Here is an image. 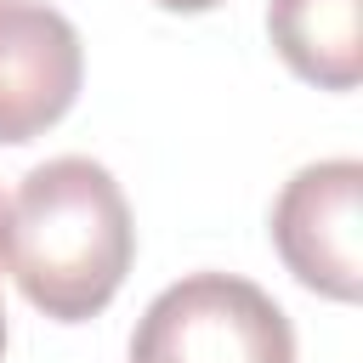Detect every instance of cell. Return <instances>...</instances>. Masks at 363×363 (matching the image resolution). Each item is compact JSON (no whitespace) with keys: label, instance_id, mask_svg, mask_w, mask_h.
<instances>
[{"label":"cell","instance_id":"5b68a950","mask_svg":"<svg viewBox=\"0 0 363 363\" xmlns=\"http://www.w3.org/2000/svg\"><path fill=\"white\" fill-rule=\"evenodd\" d=\"M267 34L284 68L318 91H352L363 79V0H272Z\"/></svg>","mask_w":363,"mask_h":363},{"label":"cell","instance_id":"277c9868","mask_svg":"<svg viewBox=\"0 0 363 363\" xmlns=\"http://www.w3.org/2000/svg\"><path fill=\"white\" fill-rule=\"evenodd\" d=\"M85 51L45 0H0V142L45 136L79 96Z\"/></svg>","mask_w":363,"mask_h":363},{"label":"cell","instance_id":"6da1fadb","mask_svg":"<svg viewBox=\"0 0 363 363\" xmlns=\"http://www.w3.org/2000/svg\"><path fill=\"white\" fill-rule=\"evenodd\" d=\"M136 255V227L108 164L85 153L45 159L11 199V278L23 301L57 323L96 318Z\"/></svg>","mask_w":363,"mask_h":363},{"label":"cell","instance_id":"52a82bcc","mask_svg":"<svg viewBox=\"0 0 363 363\" xmlns=\"http://www.w3.org/2000/svg\"><path fill=\"white\" fill-rule=\"evenodd\" d=\"M164 11H210V6H221V0H159Z\"/></svg>","mask_w":363,"mask_h":363},{"label":"cell","instance_id":"7a4b0ae2","mask_svg":"<svg viewBox=\"0 0 363 363\" xmlns=\"http://www.w3.org/2000/svg\"><path fill=\"white\" fill-rule=\"evenodd\" d=\"M130 363H295V329L261 284L187 272L136 318Z\"/></svg>","mask_w":363,"mask_h":363},{"label":"cell","instance_id":"3957f363","mask_svg":"<svg viewBox=\"0 0 363 363\" xmlns=\"http://www.w3.org/2000/svg\"><path fill=\"white\" fill-rule=\"evenodd\" d=\"M272 244L284 267L329 295H363V164L357 159H318L295 170L272 204Z\"/></svg>","mask_w":363,"mask_h":363},{"label":"cell","instance_id":"8992f818","mask_svg":"<svg viewBox=\"0 0 363 363\" xmlns=\"http://www.w3.org/2000/svg\"><path fill=\"white\" fill-rule=\"evenodd\" d=\"M11 267V204L0 199V272ZM0 352H6V306H0Z\"/></svg>","mask_w":363,"mask_h":363}]
</instances>
